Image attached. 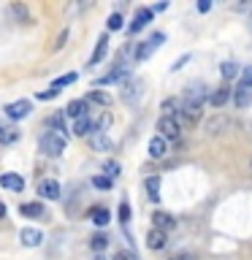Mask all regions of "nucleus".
I'll return each instance as SVG.
<instances>
[{"label":"nucleus","mask_w":252,"mask_h":260,"mask_svg":"<svg viewBox=\"0 0 252 260\" xmlns=\"http://www.w3.org/2000/svg\"><path fill=\"white\" fill-rule=\"evenodd\" d=\"M152 225L158 228V231L168 233V231H174V228H176V219L171 217L168 211H154V214H152Z\"/></svg>","instance_id":"obj_8"},{"label":"nucleus","mask_w":252,"mask_h":260,"mask_svg":"<svg viewBox=\"0 0 252 260\" xmlns=\"http://www.w3.org/2000/svg\"><path fill=\"white\" fill-rule=\"evenodd\" d=\"M225 127H231V119L223 117V114H217V117H211V119L206 122V133H209V136L225 133Z\"/></svg>","instance_id":"obj_12"},{"label":"nucleus","mask_w":252,"mask_h":260,"mask_svg":"<svg viewBox=\"0 0 252 260\" xmlns=\"http://www.w3.org/2000/svg\"><path fill=\"white\" fill-rule=\"evenodd\" d=\"M11 14H14L19 22H30V11H27L22 3H14V6H11Z\"/></svg>","instance_id":"obj_33"},{"label":"nucleus","mask_w":252,"mask_h":260,"mask_svg":"<svg viewBox=\"0 0 252 260\" xmlns=\"http://www.w3.org/2000/svg\"><path fill=\"white\" fill-rule=\"evenodd\" d=\"M149 22H152V8H138V11H136V16H133V22H130V32H138V30H144Z\"/></svg>","instance_id":"obj_11"},{"label":"nucleus","mask_w":252,"mask_h":260,"mask_svg":"<svg viewBox=\"0 0 252 260\" xmlns=\"http://www.w3.org/2000/svg\"><path fill=\"white\" fill-rule=\"evenodd\" d=\"M187 60H190V54H184V57H179V60H176L174 65H171V71H179V68H182V65H184Z\"/></svg>","instance_id":"obj_40"},{"label":"nucleus","mask_w":252,"mask_h":260,"mask_svg":"<svg viewBox=\"0 0 252 260\" xmlns=\"http://www.w3.org/2000/svg\"><path fill=\"white\" fill-rule=\"evenodd\" d=\"M38 195L41 198H49V201H57L60 198V184L54 179H41L38 182Z\"/></svg>","instance_id":"obj_7"},{"label":"nucleus","mask_w":252,"mask_h":260,"mask_svg":"<svg viewBox=\"0 0 252 260\" xmlns=\"http://www.w3.org/2000/svg\"><path fill=\"white\" fill-rule=\"evenodd\" d=\"M166 244H168V236L163 233V231H158V228H152V231L146 233V247H149V249L158 252V249L166 247Z\"/></svg>","instance_id":"obj_14"},{"label":"nucleus","mask_w":252,"mask_h":260,"mask_svg":"<svg viewBox=\"0 0 252 260\" xmlns=\"http://www.w3.org/2000/svg\"><path fill=\"white\" fill-rule=\"evenodd\" d=\"M119 95H122V103L136 106L138 101H141V95H144V81L141 79H125V81H122Z\"/></svg>","instance_id":"obj_2"},{"label":"nucleus","mask_w":252,"mask_h":260,"mask_svg":"<svg viewBox=\"0 0 252 260\" xmlns=\"http://www.w3.org/2000/svg\"><path fill=\"white\" fill-rule=\"evenodd\" d=\"M166 152H168V146H166V141H163L160 136H154L152 141H149V157H154V160H160V157H166Z\"/></svg>","instance_id":"obj_23"},{"label":"nucleus","mask_w":252,"mask_h":260,"mask_svg":"<svg viewBox=\"0 0 252 260\" xmlns=\"http://www.w3.org/2000/svg\"><path fill=\"white\" fill-rule=\"evenodd\" d=\"M171 260H193L190 255H176V257H171Z\"/></svg>","instance_id":"obj_44"},{"label":"nucleus","mask_w":252,"mask_h":260,"mask_svg":"<svg viewBox=\"0 0 252 260\" xmlns=\"http://www.w3.org/2000/svg\"><path fill=\"white\" fill-rule=\"evenodd\" d=\"M46 125L52 127V133H57L60 138H65V141H68L71 130L65 127V119H62V114H52V117H49V122H46Z\"/></svg>","instance_id":"obj_15"},{"label":"nucleus","mask_w":252,"mask_h":260,"mask_svg":"<svg viewBox=\"0 0 252 260\" xmlns=\"http://www.w3.org/2000/svg\"><path fill=\"white\" fill-rule=\"evenodd\" d=\"M57 95H60V92H57V89H52V87H49V89H44V92H38V101H54Z\"/></svg>","instance_id":"obj_38"},{"label":"nucleus","mask_w":252,"mask_h":260,"mask_svg":"<svg viewBox=\"0 0 252 260\" xmlns=\"http://www.w3.org/2000/svg\"><path fill=\"white\" fill-rule=\"evenodd\" d=\"M89 144H92L95 152H114V141L106 133H92L89 136Z\"/></svg>","instance_id":"obj_13"},{"label":"nucleus","mask_w":252,"mask_h":260,"mask_svg":"<svg viewBox=\"0 0 252 260\" xmlns=\"http://www.w3.org/2000/svg\"><path fill=\"white\" fill-rule=\"evenodd\" d=\"M73 81H76V73H62V76H57L54 81H52V89H57V92H60L62 87H68V84H73Z\"/></svg>","instance_id":"obj_29"},{"label":"nucleus","mask_w":252,"mask_h":260,"mask_svg":"<svg viewBox=\"0 0 252 260\" xmlns=\"http://www.w3.org/2000/svg\"><path fill=\"white\" fill-rule=\"evenodd\" d=\"M89 130H95V119H89V114L73 122V136H89Z\"/></svg>","instance_id":"obj_22"},{"label":"nucleus","mask_w":252,"mask_h":260,"mask_svg":"<svg viewBox=\"0 0 252 260\" xmlns=\"http://www.w3.org/2000/svg\"><path fill=\"white\" fill-rule=\"evenodd\" d=\"M144 187H146V198H149V201H160V179L158 176H149L144 182Z\"/></svg>","instance_id":"obj_26"},{"label":"nucleus","mask_w":252,"mask_h":260,"mask_svg":"<svg viewBox=\"0 0 252 260\" xmlns=\"http://www.w3.org/2000/svg\"><path fill=\"white\" fill-rule=\"evenodd\" d=\"M92 184L98 187V190H109V187H111V179H106V176H92Z\"/></svg>","instance_id":"obj_37"},{"label":"nucleus","mask_w":252,"mask_h":260,"mask_svg":"<svg viewBox=\"0 0 252 260\" xmlns=\"http://www.w3.org/2000/svg\"><path fill=\"white\" fill-rule=\"evenodd\" d=\"M89 219H92L95 225H109L111 222V211L106 209V206H95V209H89Z\"/></svg>","instance_id":"obj_20"},{"label":"nucleus","mask_w":252,"mask_h":260,"mask_svg":"<svg viewBox=\"0 0 252 260\" xmlns=\"http://www.w3.org/2000/svg\"><path fill=\"white\" fill-rule=\"evenodd\" d=\"M87 103H95V106H103V109H109V106L114 103V98H111L109 92H103V89H89Z\"/></svg>","instance_id":"obj_18"},{"label":"nucleus","mask_w":252,"mask_h":260,"mask_svg":"<svg viewBox=\"0 0 252 260\" xmlns=\"http://www.w3.org/2000/svg\"><path fill=\"white\" fill-rule=\"evenodd\" d=\"M158 130H160L163 141H179V138H182V127H179L171 117H160L158 119Z\"/></svg>","instance_id":"obj_4"},{"label":"nucleus","mask_w":252,"mask_h":260,"mask_svg":"<svg viewBox=\"0 0 252 260\" xmlns=\"http://www.w3.org/2000/svg\"><path fill=\"white\" fill-rule=\"evenodd\" d=\"M179 109H182V98H166V101H163V117L174 119L179 114Z\"/></svg>","instance_id":"obj_24"},{"label":"nucleus","mask_w":252,"mask_h":260,"mask_svg":"<svg viewBox=\"0 0 252 260\" xmlns=\"http://www.w3.org/2000/svg\"><path fill=\"white\" fill-rule=\"evenodd\" d=\"M0 184H3L6 190H11V192H22V190H24V179H22L19 174H14V171L0 174Z\"/></svg>","instance_id":"obj_9"},{"label":"nucleus","mask_w":252,"mask_h":260,"mask_svg":"<svg viewBox=\"0 0 252 260\" xmlns=\"http://www.w3.org/2000/svg\"><path fill=\"white\" fill-rule=\"evenodd\" d=\"M106 27H109V30H122V16L119 14H111L109 22H106Z\"/></svg>","instance_id":"obj_36"},{"label":"nucleus","mask_w":252,"mask_h":260,"mask_svg":"<svg viewBox=\"0 0 252 260\" xmlns=\"http://www.w3.org/2000/svg\"><path fill=\"white\" fill-rule=\"evenodd\" d=\"M19 239H22L24 247H38L41 239H44V233H41L38 228H24V231L19 233Z\"/></svg>","instance_id":"obj_17"},{"label":"nucleus","mask_w":252,"mask_h":260,"mask_svg":"<svg viewBox=\"0 0 252 260\" xmlns=\"http://www.w3.org/2000/svg\"><path fill=\"white\" fill-rule=\"evenodd\" d=\"M128 71H130V65H128V62H119L117 68H114V71L109 73V76H103V79H101V84H111V81L125 79V76H128Z\"/></svg>","instance_id":"obj_25"},{"label":"nucleus","mask_w":252,"mask_h":260,"mask_svg":"<svg viewBox=\"0 0 252 260\" xmlns=\"http://www.w3.org/2000/svg\"><path fill=\"white\" fill-rule=\"evenodd\" d=\"M65 114H68L71 119L87 117V101H71L68 106H65Z\"/></svg>","instance_id":"obj_21"},{"label":"nucleus","mask_w":252,"mask_h":260,"mask_svg":"<svg viewBox=\"0 0 252 260\" xmlns=\"http://www.w3.org/2000/svg\"><path fill=\"white\" fill-rule=\"evenodd\" d=\"M92 260H106V257H103V255H95V257H92Z\"/></svg>","instance_id":"obj_45"},{"label":"nucleus","mask_w":252,"mask_h":260,"mask_svg":"<svg viewBox=\"0 0 252 260\" xmlns=\"http://www.w3.org/2000/svg\"><path fill=\"white\" fill-rule=\"evenodd\" d=\"M209 8H211V3H209V0H201V3H198V11H201V14H206Z\"/></svg>","instance_id":"obj_42"},{"label":"nucleus","mask_w":252,"mask_h":260,"mask_svg":"<svg viewBox=\"0 0 252 260\" xmlns=\"http://www.w3.org/2000/svg\"><path fill=\"white\" fill-rule=\"evenodd\" d=\"M184 103H195V106H203L206 103V84H198V81H193V84H187L184 95H182Z\"/></svg>","instance_id":"obj_6"},{"label":"nucleus","mask_w":252,"mask_h":260,"mask_svg":"<svg viewBox=\"0 0 252 260\" xmlns=\"http://www.w3.org/2000/svg\"><path fill=\"white\" fill-rule=\"evenodd\" d=\"M89 247L95 249V255H101V252L109 247V236H106V233H95L92 239H89Z\"/></svg>","instance_id":"obj_28"},{"label":"nucleus","mask_w":252,"mask_h":260,"mask_svg":"<svg viewBox=\"0 0 252 260\" xmlns=\"http://www.w3.org/2000/svg\"><path fill=\"white\" fill-rule=\"evenodd\" d=\"M41 152L46 154V157H60V154L65 152V138H60L57 133H52V130H46L44 136H41Z\"/></svg>","instance_id":"obj_1"},{"label":"nucleus","mask_w":252,"mask_h":260,"mask_svg":"<svg viewBox=\"0 0 252 260\" xmlns=\"http://www.w3.org/2000/svg\"><path fill=\"white\" fill-rule=\"evenodd\" d=\"M239 87H249L252 89V65H247L244 71H239Z\"/></svg>","instance_id":"obj_34"},{"label":"nucleus","mask_w":252,"mask_h":260,"mask_svg":"<svg viewBox=\"0 0 252 260\" xmlns=\"http://www.w3.org/2000/svg\"><path fill=\"white\" fill-rule=\"evenodd\" d=\"M8 214V209H6V203H0V219H3Z\"/></svg>","instance_id":"obj_43"},{"label":"nucleus","mask_w":252,"mask_h":260,"mask_svg":"<svg viewBox=\"0 0 252 260\" xmlns=\"http://www.w3.org/2000/svg\"><path fill=\"white\" fill-rule=\"evenodd\" d=\"M114 260H138L136 255H130V252H117V257Z\"/></svg>","instance_id":"obj_41"},{"label":"nucleus","mask_w":252,"mask_h":260,"mask_svg":"<svg viewBox=\"0 0 252 260\" xmlns=\"http://www.w3.org/2000/svg\"><path fill=\"white\" fill-rule=\"evenodd\" d=\"M19 211H22V217H30V219H44L46 217V209H44V203H41V201L22 203Z\"/></svg>","instance_id":"obj_10"},{"label":"nucleus","mask_w":252,"mask_h":260,"mask_svg":"<svg viewBox=\"0 0 252 260\" xmlns=\"http://www.w3.org/2000/svg\"><path fill=\"white\" fill-rule=\"evenodd\" d=\"M233 103H236V109H249L252 106V89L249 87H236Z\"/></svg>","instance_id":"obj_16"},{"label":"nucleus","mask_w":252,"mask_h":260,"mask_svg":"<svg viewBox=\"0 0 252 260\" xmlns=\"http://www.w3.org/2000/svg\"><path fill=\"white\" fill-rule=\"evenodd\" d=\"M219 76H223V79H236V76H239V65H236V62H223V65H219Z\"/></svg>","instance_id":"obj_30"},{"label":"nucleus","mask_w":252,"mask_h":260,"mask_svg":"<svg viewBox=\"0 0 252 260\" xmlns=\"http://www.w3.org/2000/svg\"><path fill=\"white\" fill-rule=\"evenodd\" d=\"M163 41H166V36H163V32H154V36H149V38L144 41V44H136L133 57H136V60H146V57L154 52V49L163 46Z\"/></svg>","instance_id":"obj_3"},{"label":"nucleus","mask_w":252,"mask_h":260,"mask_svg":"<svg viewBox=\"0 0 252 260\" xmlns=\"http://www.w3.org/2000/svg\"><path fill=\"white\" fill-rule=\"evenodd\" d=\"M228 98H231V87H219L217 92L209 98V103L214 106V109H223V106L228 103Z\"/></svg>","instance_id":"obj_27"},{"label":"nucleus","mask_w":252,"mask_h":260,"mask_svg":"<svg viewBox=\"0 0 252 260\" xmlns=\"http://www.w3.org/2000/svg\"><path fill=\"white\" fill-rule=\"evenodd\" d=\"M106 52H109V36H101V38H98V46H95L92 57H89V65H98V62H103Z\"/></svg>","instance_id":"obj_19"},{"label":"nucleus","mask_w":252,"mask_h":260,"mask_svg":"<svg viewBox=\"0 0 252 260\" xmlns=\"http://www.w3.org/2000/svg\"><path fill=\"white\" fill-rule=\"evenodd\" d=\"M65 41H68V30H62L60 36H57V44H54V52H60V49L65 46Z\"/></svg>","instance_id":"obj_39"},{"label":"nucleus","mask_w":252,"mask_h":260,"mask_svg":"<svg viewBox=\"0 0 252 260\" xmlns=\"http://www.w3.org/2000/svg\"><path fill=\"white\" fill-rule=\"evenodd\" d=\"M16 138H19L16 127H0V144H14Z\"/></svg>","instance_id":"obj_31"},{"label":"nucleus","mask_w":252,"mask_h":260,"mask_svg":"<svg viewBox=\"0 0 252 260\" xmlns=\"http://www.w3.org/2000/svg\"><path fill=\"white\" fill-rule=\"evenodd\" d=\"M103 171H106V179H117L119 176V162L117 160H106L103 162Z\"/></svg>","instance_id":"obj_32"},{"label":"nucleus","mask_w":252,"mask_h":260,"mask_svg":"<svg viewBox=\"0 0 252 260\" xmlns=\"http://www.w3.org/2000/svg\"><path fill=\"white\" fill-rule=\"evenodd\" d=\"M30 111H33V103L27 101V98H22V101H14V103H8V106H6V117H8V119H14V122L24 119Z\"/></svg>","instance_id":"obj_5"},{"label":"nucleus","mask_w":252,"mask_h":260,"mask_svg":"<svg viewBox=\"0 0 252 260\" xmlns=\"http://www.w3.org/2000/svg\"><path fill=\"white\" fill-rule=\"evenodd\" d=\"M119 222H122V225L130 222V203H128V201L119 203Z\"/></svg>","instance_id":"obj_35"}]
</instances>
